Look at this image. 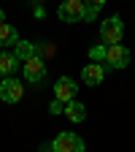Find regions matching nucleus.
Instances as JSON below:
<instances>
[{
	"mask_svg": "<svg viewBox=\"0 0 135 152\" xmlns=\"http://www.w3.org/2000/svg\"><path fill=\"white\" fill-rule=\"evenodd\" d=\"M14 54H16V60H19V63H25V60H30V57H35V44L19 41V44L14 46Z\"/></svg>",
	"mask_w": 135,
	"mask_h": 152,
	"instance_id": "obj_12",
	"label": "nucleus"
},
{
	"mask_svg": "<svg viewBox=\"0 0 135 152\" xmlns=\"http://www.w3.org/2000/svg\"><path fill=\"white\" fill-rule=\"evenodd\" d=\"M103 76H105V71H103L100 63H89V65H84V71H81V79H84L87 87H97V84L103 82Z\"/></svg>",
	"mask_w": 135,
	"mask_h": 152,
	"instance_id": "obj_8",
	"label": "nucleus"
},
{
	"mask_svg": "<svg viewBox=\"0 0 135 152\" xmlns=\"http://www.w3.org/2000/svg\"><path fill=\"white\" fill-rule=\"evenodd\" d=\"M22 95H25V87H22L19 79H3V82H0V101L19 103V101H22Z\"/></svg>",
	"mask_w": 135,
	"mask_h": 152,
	"instance_id": "obj_4",
	"label": "nucleus"
},
{
	"mask_svg": "<svg viewBox=\"0 0 135 152\" xmlns=\"http://www.w3.org/2000/svg\"><path fill=\"white\" fill-rule=\"evenodd\" d=\"M19 68V60L14 52H0V76L3 79H11V73Z\"/></svg>",
	"mask_w": 135,
	"mask_h": 152,
	"instance_id": "obj_9",
	"label": "nucleus"
},
{
	"mask_svg": "<svg viewBox=\"0 0 135 152\" xmlns=\"http://www.w3.org/2000/svg\"><path fill=\"white\" fill-rule=\"evenodd\" d=\"M124 35V25L119 16H108L105 22L100 25V38H103V46H116Z\"/></svg>",
	"mask_w": 135,
	"mask_h": 152,
	"instance_id": "obj_1",
	"label": "nucleus"
},
{
	"mask_svg": "<svg viewBox=\"0 0 135 152\" xmlns=\"http://www.w3.org/2000/svg\"><path fill=\"white\" fill-rule=\"evenodd\" d=\"M105 63L111 68H127L130 65V49L116 44V46H108V54H105Z\"/></svg>",
	"mask_w": 135,
	"mask_h": 152,
	"instance_id": "obj_7",
	"label": "nucleus"
},
{
	"mask_svg": "<svg viewBox=\"0 0 135 152\" xmlns=\"http://www.w3.org/2000/svg\"><path fill=\"white\" fill-rule=\"evenodd\" d=\"M22 73H25V79H27V82L38 84V82H43V76H46V65H43L41 57L35 54V57H30V60L22 63Z\"/></svg>",
	"mask_w": 135,
	"mask_h": 152,
	"instance_id": "obj_6",
	"label": "nucleus"
},
{
	"mask_svg": "<svg viewBox=\"0 0 135 152\" xmlns=\"http://www.w3.org/2000/svg\"><path fill=\"white\" fill-rule=\"evenodd\" d=\"M6 22V14H3V8H0V25H3Z\"/></svg>",
	"mask_w": 135,
	"mask_h": 152,
	"instance_id": "obj_16",
	"label": "nucleus"
},
{
	"mask_svg": "<svg viewBox=\"0 0 135 152\" xmlns=\"http://www.w3.org/2000/svg\"><path fill=\"white\" fill-rule=\"evenodd\" d=\"M0 44L3 46H16L19 44V33H16V27H11V25H0Z\"/></svg>",
	"mask_w": 135,
	"mask_h": 152,
	"instance_id": "obj_11",
	"label": "nucleus"
},
{
	"mask_svg": "<svg viewBox=\"0 0 135 152\" xmlns=\"http://www.w3.org/2000/svg\"><path fill=\"white\" fill-rule=\"evenodd\" d=\"M62 114H65L70 122H84L87 120V106L81 101H70V103H65V111Z\"/></svg>",
	"mask_w": 135,
	"mask_h": 152,
	"instance_id": "obj_10",
	"label": "nucleus"
},
{
	"mask_svg": "<svg viewBox=\"0 0 135 152\" xmlns=\"http://www.w3.org/2000/svg\"><path fill=\"white\" fill-rule=\"evenodd\" d=\"M0 82H3V76H0Z\"/></svg>",
	"mask_w": 135,
	"mask_h": 152,
	"instance_id": "obj_17",
	"label": "nucleus"
},
{
	"mask_svg": "<svg viewBox=\"0 0 135 152\" xmlns=\"http://www.w3.org/2000/svg\"><path fill=\"white\" fill-rule=\"evenodd\" d=\"M51 152H84V141L81 136H76L70 130L57 133V139L51 141Z\"/></svg>",
	"mask_w": 135,
	"mask_h": 152,
	"instance_id": "obj_2",
	"label": "nucleus"
},
{
	"mask_svg": "<svg viewBox=\"0 0 135 152\" xmlns=\"http://www.w3.org/2000/svg\"><path fill=\"white\" fill-rule=\"evenodd\" d=\"M84 3L81 0H65V3L57 8V16L62 22H84Z\"/></svg>",
	"mask_w": 135,
	"mask_h": 152,
	"instance_id": "obj_3",
	"label": "nucleus"
},
{
	"mask_svg": "<svg viewBox=\"0 0 135 152\" xmlns=\"http://www.w3.org/2000/svg\"><path fill=\"white\" fill-rule=\"evenodd\" d=\"M76 92H79V87H76V82L70 79V76H60L54 84V98L60 103H70L76 101Z\"/></svg>",
	"mask_w": 135,
	"mask_h": 152,
	"instance_id": "obj_5",
	"label": "nucleus"
},
{
	"mask_svg": "<svg viewBox=\"0 0 135 152\" xmlns=\"http://www.w3.org/2000/svg\"><path fill=\"white\" fill-rule=\"evenodd\" d=\"M105 54H108V46H92L89 49V57H92V63H105Z\"/></svg>",
	"mask_w": 135,
	"mask_h": 152,
	"instance_id": "obj_13",
	"label": "nucleus"
},
{
	"mask_svg": "<svg viewBox=\"0 0 135 152\" xmlns=\"http://www.w3.org/2000/svg\"><path fill=\"white\" fill-rule=\"evenodd\" d=\"M100 8H103V0H97V3H89V6L84 8V22H92V19L100 14Z\"/></svg>",
	"mask_w": 135,
	"mask_h": 152,
	"instance_id": "obj_14",
	"label": "nucleus"
},
{
	"mask_svg": "<svg viewBox=\"0 0 135 152\" xmlns=\"http://www.w3.org/2000/svg\"><path fill=\"white\" fill-rule=\"evenodd\" d=\"M49 111H51V114H62V111H65V106H62L60 101H54V103L49 106Z\"/></svg>",
	"mask_w": 135,
	"mask_h": 152,
	"instance_id": "obj_15",
	"label": "nucleus"
}]
</instances>
